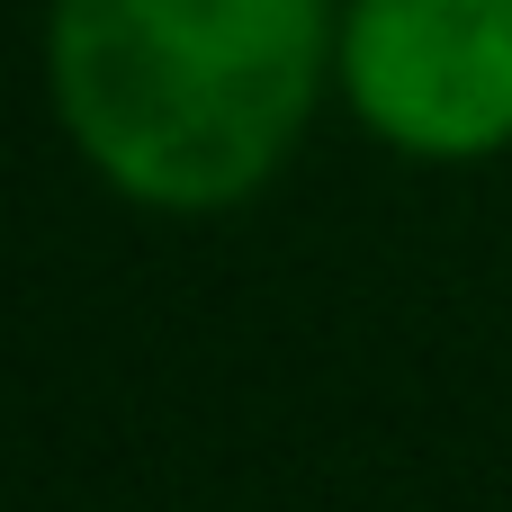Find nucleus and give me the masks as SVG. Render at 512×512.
I'll use <instances>...</instances> for the list:
<instances>
[{"label": "nucleus", "instance_id": "nucleus-1", "mask_svg": "<svg viewBox=\"0 0 512 512\" xmlns=\"http://www.w3.org/2000/svg\"><path fill=\"white\" fill-rule=\"evenodd\" d=\"M333 36V0H54L45 90L117 198L216 216L297 153L333 81Z\"/></svg>", "mask_w": 512, "mask_h": 512}, {"label": "nucleus", "instance_id": "nucleus-2", "mask_svg": "<svg viewBox=\"0 0 512 512\" xmlns=\"http://www.w3.org/2000/svg\"><path fill=\"white\" fill-rule=\"evenodd\" d=\"M333 81L387 153H512V0H342Z\"/></svg>", "mask_w": 512, "mask_h": 512}]
</instances>
